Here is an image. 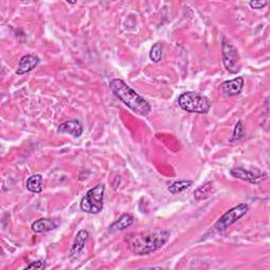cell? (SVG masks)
I'll list each match as a JSON object with an SVG mask.
<instances>
[{"label":"cell","mask_w":270,"mask_h":270,"mask_svg":"<svg viewBox=\"0 0 270 270\" xmlns=\"http://www.w3.org/2000/svg\"><path fill=\"white\" fill-rule=\"evenodd\" d=\"M170 238V232L166 229H150L141 232L130 233L124 241L130 250L136 256L150 255L163 247Z\"/></svg>","instance_id":"obj_1"},{"label":"cell","mask_w":270,"mask_h":270,"mask_svg":"<svg viewBox=\"0 0 270 270\" xmlns=\"http://www.w3.org/2000/svg\"><path fill=\"white\" fill-rule=\"evenodd\" d=\"M109 87L112 93L134 113L140 116H148L151 112L150 103L123 80L114 78L110 81Z\"/></svg>","instance_id":"obj_2"},{"label":"cell","mask_w":270,"mask_h":270,"mask_svg":"<svg viewBox=\"0 0 270 270\" xmlns=\"http://www.w3.org/2000/svg\"><path fill=\"white\" fill-rule=\"evenodd\" d=\"M177 103L184 111L197 114L208 113L211 107L209 99L205 95L197 92L183 93L178 97Z\"/></svg>","instance_id":"obj_3"},{"label":"cell","mask_w":270,"mask_h":270,"mask_svg":"<svg viewBox=\"0 0 270 270\" xmlns=\"http://www.w3.org/2000/svg\"><path fill=\"white\" fill-rule=\"evenodd\" d=\"M103 184H98L90 189L80 201V210L89 214H98L103 208Z\"/></svg>","instance_id":"obj_4"},{"label":"cell","mask_w":270,"mask_h":270,"mask_svg":"<svg viewBox=\"0 0 270 270\" xmlns=\"http://www.w3.org/2000/svg\"><path fill=\"white\" fill-rule=\"evenodd\" d=\"M248 211H249V206L248 204H245V203L231 208L217 223L214 224L210 232L220 233L221 235V233L225 232L227 228H229L231 225H233L235 223H237L240 219H242Z\"/></svg>","instance_id":"obj_5"},{"label":"cell","mask_w":270,"mask_h":270,"mask_svg":"<svg viewBox=\"0 0 270 270\" xmlns=\"http://www.w3.org/2000/svg\"><path fill=\"white\" fill-rule=\"evenodd\" d=\"M222 58L225 69L231 74H237L241 71L240 55L238 49L226 37L222 38Z\"/></svg>","instance_id":"obj_6"},{"label":"cell","mask_w":270,"mask_h":270,"mask_svg":"<svg viewBox=\"0 0 270 270\" xmlns=\"http://www.w3.org/2000/svg\"><path fill=\"white\" fill-rule=\"evenodd\" d=\"M231 175L233 177H237L240 179H243V181H246L250 184H255L258 185L260 183H262L263 181L267 178V174L266 173H261L258 170L256 172L253 171H248L244 168L238 167V168H233L230 171Z\"/></svg>","instance_id":"obj_7"},{"label":"cell","mask_w":270,"mask_h":270,"mask_svg":"<svg viewBox=\"0 0 270 270\" xmlns=\"http://www.w3.org/2000/svg\"><path fill=\"white\" fill-rule=\"evenodd\" d=\"M40 63L39 57L36 55H26L23 56L18 63V67L16 70L17 75H24L27 73H30L31 71H33L36 67H37Z\"/></svg>","instance_id":"obj_8"},{"label":"cell","mask_w":270,"mask_h":270,"mask_svg":"<svg viewBox=\"0 0 270 270\" xmlns=\"http://www.w3.org/2000/svg\"><path fill=\"white\" fill-rule=\"evenodd\" d=\"M84 132V127L82 124L79 120L77 119H72V120H68L63 122L58 129H57V133H67L73 136L74 138L79 137Z\"/></svg>","instance_id":"obj_9"},{"label":"cell","mask_w":270,"mask_h":270,"mask_svg":"<svg viewBox=\"0 0 270 270\" xmlns=\"http://www.w3.org/2000/svg\"><path fill=\"white\" fill-rule=\"evenodd\" d=\"M244 88V78L237 77L235 79L224 81L221 85V90L226 96H237L239 95Z\"/></svg>","instance_id":"obj_10"},{"label":"cell","mask_w":270,"mask_h":270,"mask_svg":"<svg viewBox=\"0 0 270 270\" xmlns=\"http://www.w3.org/2000/svg\"><path fill=\"white\" fill-rule=\"evenodd\" d=\"M88 240H89V232L87 230H79L77 232L75 239H74L73 244H72V246H71L69 256L71 258H73V257H76L77 255H79L84 250Z\"/></svg>","instance_id":"obj_11"},{"label":"cell","mask_w":270,"mask_h":270,"mask_svg":"<svg viewBox=\"0 0 270 270\" xmlns=\"http://www.w3.org/2000/svg\"><path fill=\"white\" fill-rule=\"evenodd\" d=\"M59 222L51 219H39L32 224V230L36 233H45L56 229Z\"/></svg>","instance_id":"obj_12"},{"label":"cell","mask_w":270,"mask_h":270,"mask_svg":"<svg viewBox=\"0 0 270 270\" xmlns=\"http://www.w3.org/2000/svg\"><path fill=\"white\" fill-rule=\"evenodd\" d=\"M134 223V219L132 215L124 213L122 214L121 217L114 222L111 226H110V232H116V231H122L124 229L129 228L130 226H132Z\"/></svg>","instance_id":"obj_13"},{"label":"cell","mask_w":270,"mask_h":270,"mask_svg":"<svg viewBox=\"0 0 270 270\" xmlns=\"http://www.w3.org/2000/svg\"><path fill=\"white\" fill-rule=\"evenodd\" d=\"M27 189L33 193H40L43 191V176L34 174L27 179Z\"/></svg>","instance_id":"obj_14"},{"label":"cell","mask_w":270,"mask_h":270,"mask_svg":"<svg viewBox=\"0 0 270 270\" xmlns=\"http://www.w3.org/2000/svg\"><path fill=\"white\" fill-rule=\"evenodd\" d=\"M213 191V184L212 182H206L202 186H200L194 191V197L196 201H202L207 199V197Z\"/></svg>","instance_id":"obj_15"},{"label":"cell","mask_w":270,"mask_h":270,"mask_svg":"<svg viewBox=\"0 0 270 270\" xmlns=\"http://www.w3.org/2000/svg\"><path fill=\"white\" fill-rule=\"evenodd\" d=\"M192 185H193V182L192 181H177V182L172 183L168 187V190L172 194H178V193L183 192L184 190L188 189Z\"/></svg>","instance_id":"obj_16"},{"label":"cell","mask_w":270,"mask_h":270,"mask_svg":"<svg viewBox=\"0 0 270 270\" xmlns=\"http://www.w3.org/2000/svg\"><path fill=\"white\" fill-rule=\"evenodd\" d=\"M245 135V128H244V122L243 120H239L236 124L235 129H233V132H232V136L230 138V142H236V141H239L241 140Z\"/></svg>","instance_id":"obj_17"},{"label":"cell","mask_w":270,"mask_h":270,"mask_svg":"<svg viewBox=\"0 0 270 270\" xmlns=\"http://www.w3.org/2000/svg\"><path fill=\"white\" fill-rule=\"evenodd\" d=\"M163 45L160 43H156L153 45L150 51V59L153 63H159L161 60V57H163Z\"/></svg>","instance_id":"obj_18"},{"label":"cell","mask_w":270,"mask_h":270,"mask_svg":"<svg viewBox=\"0 0 270 270\" xmlns=\"http://www.w3.org/2000/svg\"><path fill=\"white\" fill-rule=\"evenodd\" d=\"M46 263L44 261H36V262H32L30 265H28L26 268L27 269H46Z\"/></svg>","instance_id":"obj_19"},{"label":"cell","mask_w":270,"mask_h":270,"mask_svg":"<svg viewBox=\"0 0 270 270\" xmlns=\"http://www.w3.org/2000/svg\"><path fill=\"white\" fill-rule=\"evenodd\" d=\"M267 2H250L249 6L250 8H253L255 10H261L264 9L267 6Z\"/></svg>","instance_id":"obj_20"}]
</instances>
